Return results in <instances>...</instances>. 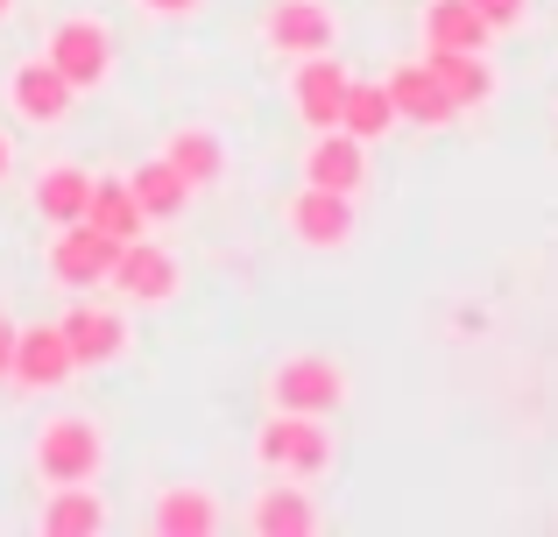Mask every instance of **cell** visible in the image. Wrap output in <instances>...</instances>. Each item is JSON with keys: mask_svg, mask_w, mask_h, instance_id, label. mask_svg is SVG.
I'll list each match as a JSON object with an SVG mask.
<instances>
[{"mask_svg": "<svg viewBox=\"0 0 558 537\" xmlns=\"http://www.w3.org/2000/svg\"><path fill=\"white\" fill-rule=\"evenodd\" d=\"M28 467H36L43 488H64V481H99L107 467V425L85 411H50L28 439Z\"/></svg>", "mask_w": 558, "mask_h": 537, "instance_id": "obj_1", "label": "cell"}, {"mask_svg": "<svg viewBox=\"0 0 558 537\" xmlns=\"http://www.w3.org/2000/svg\"><path fill=\"white\" fill-rule=\"evenodd\" d=\"M255 467L262 474H290V481H318L332 467V431L326 417L304 411H269L255 431Z\"/></svg>", "mask_w": 558, "mask_h": 537, "instance_id": "obj_2", "label": "cell"}, {"mask_svg": "<svg viewBox=\"0 0 558 537\" xmlns=\"http://www.w3.org/2000/svg\"><path fill=\"white\" fill-rule=\"evenodd\" d=\"M43 57L78 85V99L99 93V85L113 78V28H107V14H64V22L43 36Z\"/></svg>", "mask_w": 558, "mask_h": 537, "instance_id": "obj_3", "label": "cell"}, {"mask_svg": "<svg viewBox=\"0 0 558 537\" xmlns=\"http://www.w3.org/2000/svg\"><path fill=\"white\" fill-rule=\"evenodd\" d=\"M347 368L332 354H290L269 368V411H304V417H332L347 403Z\"/></svg>", "mask_w": 558, "mask_h": 537, "instance_id": "obj_4", "label": "cell"}, {"mask_svg": "<svg viewBox=\"0 0 558 537\" xmlns=\"http://www.w3.org/2000/svg\"><path fill=\"white\" fill-rule=\"evenodd\" d=\"M78 375V354L64 340V318H36V326H14V368L8 389L14 396H50Z\"/></svg>", "mask_w": 558, "mask_h": 537, "instance_id": "obj_5", "label": "cell"}, {"mask_svg": "<svg viewBox=\"0 0 558 537\" xmlns=\"http://www.w3.org/2000/svg\"><path fill=\"white\" fill-rule=\"evenodd\" d=\"M283 227L298 248L312 255H340L347 241L361 234V212H354V192H326V184H298L283 206Z\"/></svg>", "mask_w": 558, "mask_h": 537, "instance_id": "obj_6", "label": "cell"}, {"mask_svg": "<svg viewBox=\"0 0 558 537\" xmlns=\"http://www.w3.org/2000/svg\"><path fill=\"white\" fill-rule=\"evenodd\" d=\"M121 255V241L99 234L93 220H71V227H50V248H43V269H50L57 290H99Z\"/></svg>", "mask_w": 558, "mask_h": 537, "instance_id": "obj_7", "label": "cell"}, {"mask_svg": "<svg viewBox=\"0 0 558 537\" xmlns=\"http://www.w3.org/2000/svg\"><path fill=\"white\" fill-rule=\"evenodd\" d=\"M107 290H121V304H170L184 290V263L163 248V241L135 234V241H121V255H113Z\"/></svg>", "mask_w": 558, "mask_h": 537, "instance_id": "obj_8", "label": "cell"}, {"mask_svg": "<svg viewBox=\"0 0 558 537\" xmlns=\"http://www.w3.org/2000/svg\"><path fill=\"white\" fill-rule=\"evenodd\" d=\"M8 113L22 127H64L78 113V85L50 64V57H28V64L8 71Z\"/></svg>", "mask_w": 558, "mask_h": 537, "instance_id": "obj_9", "label": "cell"}, {"mask_svg": "<svg viewBox=\"0 0 558 537\" xmlns=\"http://www.w3.org/2000/svg\"><path fill=\"white\" fill-rule=\"evenodd\" d=\"M255 28H262V50L276 57H318L340 42V14L326 0H269Z\"/></svg>", "mask_w": 558, "mask_h": 537, "instance_id": "obj_10", "label": "cell"}, {"mask_svg": "<svg viewBox=\"0 0 558 537\" xmlns=\"http://www.w3.org/2000/svg\"><path fill=\"white\" fill-rule=\"evenodd\" d=\"M347 85H354V71H347L332 50H318V57H290V113H298L312 135H318V127H340Z\"/></svg>", "mask_w": 558, "mask_h": 537, "instance_id": "obj_11", "label": "cell"}, {"mask_svg": "<svg viewBox=\"0 0 558 537\" xmlns=\"http://www.w3.org/2000/svg\"><path fill=\"white\" fill-rule=\"evenodd\" d=\"M318 502H312V481H290V474H269V488H255L247 502V530L255 537H318Z\"/></svg>", "mask_w": 558, "mask_h": 537, "instance_id": "obj_12", "label": "cell"}, {"mask_svg": "<svg viewBox=\"0 0 558 537\" xmlns=\"http://www.w3.org/2000/svg\"><path fill=\"white\" fill-rule=\"evenodd\" d=\"M64 340H71V354H78V368H113V361H128V346H135V326H128V312H113V304H71Z\"/></svg>", "mask_w": 558, "mask_h": 537, "instance_id": "obj_13", "label": "cell"}, {"mask_svg": "<svg viewBox=\"0 0 558 537\" xmlns=\"http://www.w3.org/2000/svg\"><path fill=\"white\" fill-rule=\"evenodd\" d=\"M304 184H326V192H361L368 184V142H354L347 127H318L298 156Z\"/></svg>", "mask_w": 558, "mask_h": 537, "instance_id": "obj_14", "label": "cell"}, {"mask_svg": "<svg viewBox=\"0 0 558 537\" xmlns=\"http://www.w3.org/2000/svg\"><path fill=\"white\" fill-rule=\"evenodd\" d=\"M381 85H389V99H396V121H410V127H452V121H460V107L446 99V85L432 78L424 57H417V64H396Z\"/></svg>", "mask_w": 558, "mask_h": 537, "instance_id": "obj_15", "label": "cell"}, {"mask_svg": "<svg viewBox=\"0 0 558 537\" xmlns=\"http://www.w3.org/2000/svg\"><path fill=\"white\" fill-rule=\"evenodd\" d=\"M219 524H227V510H219V496L205 481L163 488V496H156V510H149V530L156 537H213Z\"/></svg>", "mask_w": 558, "mask_h": 537, "instance_id": "obj_16", "label": "cell"}, {"mask_svg": "<svg viewBox=\"0 0 558 537\" xmlns=\"http://www.w3.org/2000/svg\"><path fill=\"white\" fill-rule=\"evenodd\" d=\"M28 206H36L43 227L85 220V206H93V170H78V163H43L36 184H28Z\"/></svg>", "mask_w": 558, "mask_h": 537, "instance_id": "obj_17", "label": "cell"}, {"mask_svg": "<svg viewBox=\"0 0 558 537\" xmlns=\"http://www.w3.org/2000/svg\"><path fill=\"white\" fill-rule=\"evenodd\" d=\"M36 530L43 537H99V530H107V496H99L93 481L50 488V496H43V510H36Z\"/></svg>", "mask_w": 558, "mask_h": 537, "instance_id": "obj_18", "label": "cell"}, {"mask_svg": "<svg viewBox=\"0 0 558 537\" xmlns=\"http://www.w3.org/2000/svg\"><path fill=\"white\" fill-rule=\"evenodd\" d=\"M424 64H432V78L446 85V99L452 107H488L495 99V64H488V50H424Z\"/></svg>", "mask_w": 558, "mask_h": 537, "instance_id": "obj_19", "label": "cell"}, {"mask_svg": "<svg viewBox=\"0 0 558 537\" xmlns=\"http://www.w3.org/2000/svg\"><path fill=\"white\" fill-rule=\"evenodd\" d=\"M156 156H170V163L191 178V192H205V184H219V170H227V142H219V127H205V121H184V127H170L163 135V149Z\"/></svg>", "mask_w": 558, "mask_h": 537, "instance_id": "obj_20", "label": "cell"}, {"mask_svg": "<svg viewBox=\"0 0 558 537\" xmlns=\"http://www.w3.org/2000/svg\"><path fill=\"white\" fill-rule=\"evenodd\" d=\"M495 28L474 14V0H432L424 8V50H488Z\"/></svg>", "mask_w": 558, "mask_h": 537, "instance_id": "obj_21", "label": "cell"}, {"mask_svg": "<svg viewBox=\"0 0 558 537\" xmlns=\"http://www.w3.org/2000/svg\"><path fill=\"white\" fill-rule=\"evenodd\" d=\"M135 198H142V212H149V227H163V220H178V212L191 206V178L170 156H149V163H135Z\"/></svg>", "mask_w": 558, "mask_h": 537, "instance_id": "obj_22", "label": "cell"}, {"mask_svg": "<svg viewBox=\"0 0 558 537\" xmlns=\"http://www.w3.org/2000/svg\"><path fill=\"white\" fill-rule=\"evenodd\" d=\"M85 220H93L99 234H113V241L149 234V212H142L135 184H121V178H93V206H85Z\"/></svg>", "mask_w": 558, "mask_h": 537, "instance_id": "obj_23", "label": "cell"}, {"mask_svg": "<svg viewBox=\"0 0 558 537\" xmlns=\"http://www.w3.org/2000/svg\"><path fill=\"white\" fill-rule=\"evenodd\" d=\"M340 127L354 142H381L396 127V99H389V85L381 78H354L347 85V107H340Z\"/></svg>", "mask_w": 558, "mask_h": 537, "instance_id": "obj_24", "label": "cell"}, {"mask_svg": "<svg viewBox=\"0 0 558 537\" xmlns=\"http://www.w3.org/2000/svg\"><path fill=\"white\" fill-rule=\"evenodd\" d=\"M474 14L495 28V36H509V28L531 22V0H474Z\"/></svg>", "mask_w": 558, "mask_h": 537, "instance_id": "obj_25", "label": "cell"}, {"mask_svg": "<svg viewBox=\"0 0 558 537\" xmlns=\"http://www.w3.org/2000/svg\"><path fill=\"white\" fill-rule=\"evenodd\" d=\"M135 14H149V22H191V14H205V0H135Z\"/></svg>", "mask_w": 558, "mask_h": 537, "instance_id": "obj_26", "label": "cell"}, {"mask_svg": "<svg viewBox=\"0 0 558 537\" xmlns=\"http://www.w3.org/2000/svg\"><path fill=\"white\" fill-rule=\"evenodd\" d=\"M8 368H14V318L0 312V382H8Z\"/></svg>", "mask_w": 558, "mask_h": 537, "instance_id": "obj_27", "label": "cell"}, {"mask_svg": "<svg viewBox=\"0 0 558 537\" xmlns=\"http://www.w3.org/2000/svg\"><path fill=\"white\" fill-rule=\"evenodd\" d=\"M14 163H22V149H14V135H8V127H0V184L14 178Z\"/></svg>", "mask_w": 558, "mask_h": 537, "instance_id": "obj_28", "label": "cell"}, {"mask_svg": "<svg viewBox=\"0 0 558 537\" xmlns=\"http://www.w3.org/2000/svg\"><path fill=\"white\" fill-rule=\"evenodd\" d=\"M8 14H14V0H0V22H8Z\"/></svg>", "mask_w": 558, "mask_h": 537, "instance_id": "obj_29", "label": "cell"}]
</instances>
